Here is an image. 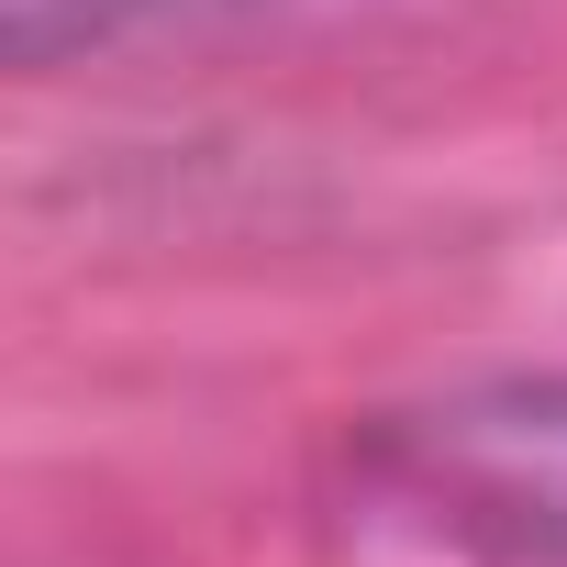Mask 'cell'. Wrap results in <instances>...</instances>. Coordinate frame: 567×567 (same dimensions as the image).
<instances>
[{
  "label": "cell",
  "instance_id": "obj_1",
  "mask_svg": "<svg viewBox=\"0 0 567 567\" xmlns=\"http://www.w3.org/2000/svg\"><path fill=\"white\" fill-rule=\"evenodd\" d=\"M390 467L467 534L567 556V390H467L390 434Z\"/></svg>",
  "mask_w": 567,
  "mask_h": 567
},
{
  "label": "cell",
  "instance_id": "obj_2",
  "mask_svg": "<svg viewBox=\"0 0 567 567\" xmlns=\"http://www.w3.org/2000/svg\"><path fill=\"white\" fill-rule=\"evenodd\" d=\"M167 12H200V0H12V56L23 68H56V56L112 45V34L167 23Z\"/></svg>",
  "mask_w": 567,
  "mask_h": 567
}]
</instances>
